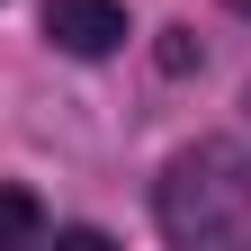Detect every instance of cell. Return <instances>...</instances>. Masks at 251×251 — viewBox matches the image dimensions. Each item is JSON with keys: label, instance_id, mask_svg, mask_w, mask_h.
<instances>
[{"label": "cell", "instance_id": "cell-3", "mask_svg": "<svg viewBox=\"0 0 251 251\" xmlns=\"http://www.w3.org/2000/svg\"><path fill=\"white\" fill-rule=\"evenodd\" d=\"M36 233H45V206L27 188H0V242H36Z\"/></svg>", "mask_w": 251, "mask_h": 251}, {"label": "cell", "instance_id": "cell-1", "mask_svg": "<svg viewBox=\"0 0 251 251\" xmlns=\"http://www.w3.org/2000/svg\"><path fill=\"white\" fill-rule=\"evenodd\" d=\"M152 215H162L171 242H225V233H242L251 225V152L225 144V135L188 144L162 171V188H152Z\"/></svg>", "mask_w": 251, "mask_h": 251}, {"label": "cell", "instance_id": "cell-4", "mask_svg": "<svg viewBox=\"0 0 251 251\" xmlns=\"http://www.w3.org/2000/svg\"><path fill=\"white\" fill-rule=\"evenodd\" d=\"M162 72H198V36L188 27H162Z\"/></svg>", "mask_w": 251, "mask_h": 251}, {"label": "cell", "instance_id": "cell-2", "mask_svg": "<svg viewBox=\"0 0 251 251\" xmlns=\"http://www.w3.org/2000/svg\"><path fill=\"white\" fill-rule=\"evenodd\" d=\"M45 36L63 54H81V63H99L126 45V9L117 0H45Z\"/></svg>", "mask_w": 251, "mask_h": 251}]
</instances>
